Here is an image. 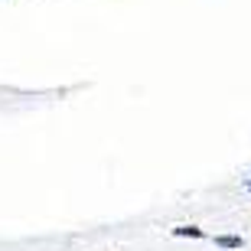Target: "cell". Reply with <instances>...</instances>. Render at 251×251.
I'll return each instance as SVG.
<instances>
[{"label": "cell", "instance_id": "cell-1", "mask_svg": "<svg viewBox=\"0 0 251 251\" xmlns=\"http://www.w3.org/2000/svg\"><path fill=\"white\" fill-rule=\"evenodd\" d=\"M215 245L235 251V248H245V238H242V235H215Z\"/></svg>", "mask_w": 251, "mask_h": 251}, {"label": "cell", "instance_id": "cell-2", "mask_svg": "<svg viewBox=\"0 0 251 251\" xmlns=\"http://www.w3.org/2000/svg\"><path fill=\"white\" fill-rule=\"evenodd\" d=\"M173 235L176 238H205V232L196 228V225H179V228H173Z\"/></svg>", "mask_w": 251, "mask_h": 251}, {"label": "cell", "instance_id": "cell-3", "mask_svg": "<svg viewBox=\"0 0 251 251\" xmlns=\"http://www.w3.org/2000/svg\"><path fill=\"white\" fill-rule=\"evenodd\" d=\"M248 193H251V183H248Z\"/></svg>", "mask_w": 251, "mask_h": 251}]
</instances>
